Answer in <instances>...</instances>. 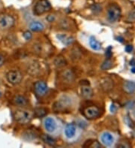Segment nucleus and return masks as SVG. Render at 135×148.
I'll return each instance as SVG.
<instances>
[{"label":"nucleus","instance_id":"nucleus-29","mask_svg":"<svg viewBox=\"0 0 135 148\" xmlns=\"http://www.w3.org/2000/svg\"><path fill=\"white\" fill-rule=\"evenodd\" d=\"M116 110V106L114 105V104H112L111 106H110V111H111V112H115Z\"/></svg>","mask_w":135,"mask_h":148},{"label":"nucleus","instance_id":"nucleus-8","mask_svg":"<svg viewBox=\"0 0 135 148\" xmlns=\"http://www.w3.org/2000/svg\"><path fill=\"white\" fill-rule=\"evenodd\" d=\"M100 141L104 146L111 147L114 143V137L110 132H104L100 136Z\"/></svg>","mask_w":135,"mask_h":148},{"label":"nucleus","instance_id":"nucleus-9","mask_svg":"<svg viewBox=\"0 0 135 148\" xmlns=\"http://www.w3.org/2000/svg\"><path fill=\"white\" fill-rule=\"evenodd\" d=\"M71 106V101L70 99L67 97H64L63 98L56 102L53 106L54 109L56 111H64L66 110L67 108Z\"/></svg>","mask_w":135,"mask_h":148},{"label":"nucleus","instance_id":"nucleus-17","mask_svg":"<svg viewBox=\"0 0 135 148\" xmlns=\"http://www.w3.org/2000/svg\"><path fill=\"white\" fill-rule=\"evenodd\" d=\"M29 29L31 31L33 32H41L42 31L44 28L43 23H41L39 21H35L32 22L30 24H29Z\"/></svg>","mask_w":135,"mask_h":148},{"label":"nucleus","instance_id":"nucleus-6","mask_svg":"<svg viewBox=\"0 0 135 148\" xmlns=\"http://www.w3.org/2000/svg\"><path fill=\"white\" fill-rule=\"evenodd\" d=\"M44 130L48 133H53L57 129V123L54 118L51 117H45L43 121Z\"/></svg>","mask_w":135,"mask_h":148},{"label":"nucleus","instance_id":"nucleus-26","mask_svg":"<svg viewBox=\"0 0 135 148\" xmlns=\"http://www.w3.org/2000/svg\"><path fill=\"white\" fill-rule=\"evenodd\" d=\"M125 50L128 53H132V51H133V47L132 45H127L125 47Z\"/></svg>","mask_w":135,"mask_h":148},{"label":"nucleus","instance_id":"nucleus-10","mask_svg":"<svg viewBox=\"0 0 135 148\" xmlns=\"http://www.w3.org/2000/svg\"><path fill=\"white\" fill-rule=\"evenodd\" d=\"M34 89L37 95L39 97H42L47 94V90H48V87L44 82L38 81L35 83Z\"/></svg>","mask_w":135,"mask_h":148},{"label":"nucleus","instance_id":"nucleus-14","mask_svg":"<svg viewBox=\"0 0 135 148\" xmlns=\"http://www.w3.org/2000/svg\"><path fill=\"white\" fill-rule=\"evenodd\" d=\"M80 91L81 95L85 99H89L93 95V90L89 85H82Z\"/></svg>","mask_w":135,"mask_h":148},{"label":"nucleus","instance_id":"nucleus-28","mask_svg":"<svg viewBox=\"0 0 135 148\" xmlns=\"http://www.w3.org/2000/svg\"><path fill=\"white\" fill-rule=\"evenodd\" d=\"M4 62H5V58H4V56L0 54V67H2L3 65Z\"/></svg>","mask_w":135,"mask_h":148},{"label":"nucleus","instance_id":"nucleus-22","mask_svg":"<svg viewBox=\"0 0 135 148\" xmlns=\"http://www.w3.org/2000/svg\"><path fill=\"white\" fill-rule=\"evenodd\" d=\"M43 141H44L45 143L48 144L49 145H55V144H56L55 140H54L52 137H51V136H44Z\"/></svg>","mask_w":135,"mask_h":148},{"label":"nucleus","instance_id":"nucleus-11","mask_svg":"<svg viewBox=\"0 0 135 148\" xmlns=\"http://www.w3.org/2000/svg\"><path fill=\"white\" fill-rule=\"evenodd\" d=\"M77 126L74 123H69L67 124L64 130V134L66 138L72 139L75 137L76 134H77Z\"/></svg>","mask_w":135,"mask_h":148},{"label":"nucleus","instance_id":"nucleus-32","mask_svg":"<svg viewBox=\"0 0 135 148\" xmlns=\"http://www.w3.org/2000/svg\"><path fill=\"white\" fill-rule=\"evenodd\" d=\"M2 97V92L0 91V97Z\"/></svg>","mask_w":135,"mask_h":148},{"label":"nucleus","instance_id":"nucleus-13","mask_svg":"<svg viewBox=\"0 0 135 148\" xmlns=\"http://www.w3.org/2000/svg\"><path fill=\"white\" fill-rule=\"evenodd\" d=\"M13 104L16 106L25 107L28 104L27 99L21 95H16L12 99Z\"/></svg>","mask_w":135,"mask_h":148},{"label":"nucleus","instance_id":"nucleus-20","mask_svg":"<svg viewBox=\"0 0 135 148\" xmlns=\"http://www.w3.org/2000/svg\"><path fill=\"white\" fill-rule=\"evenodd\" d=\"M54 64L56 65L57 67H62L67 64L66 60L62 56H59L54 60Z\"/></svg>","mask_w":135,"mask_h":148},{"label":"nucleus","instance_id":"nucleus-18","mask_svg":"<svg viewBox=\"0 0 135 148\" xmlns=\"http://www.w3.org/2000/svg\"><path fill=\"white\" fill-rule=\"evenodd\" d=\"M89 43L90 47L93 50L99 51L101 49V44L96 40V38L95 37H90L89 40Z\"/></svg>","mask_w":135,"mask_h":148},{"label":"nucleus","instance_id":"nucleus-21","mask_svg":"<svg viewBox=\"0 0 135 148\" xmlns=\"http://www.w3.org/2000/svg\"><path fill=\"white\" fill-rule=\"evenodd\" d=\"M112 66H113V63H112L110 59H107L102 63L101 68L102 69L103 71H107V70L111 68Z\"/></svg>","mask_w":135,"mask_h":148},{"label":"nucleus","instance_id":"nucleus-23","mask_svg":"<svg viewBox=\"0 0 135 148\" xmlns=\"http://www.w3.org/2000/svg\"><path fill=\"white\" fill-rule=\"evenodd\" d=\"M128 20L129 22L135 21V9H133L129 13L128 16Z\"/></svg>","mask_w":135,"mask_h":148},{"label":"nucleus","instance_id":"nucleus-30","mask_svg":"<svg viewBox=\"0 0 135 148\" xmlns=\"http://www.w3.org/2000/svg\"><path fill=\"white\" fill-rule=\"evenodd\" d=\"M80 85H89V82L88 81L83 80V81H80Z\"/></svg>","mask_w":135,"mask_h":148},{"label":"nucleus","instance_id":"nucleus-3","mask_svg":"<svg viewBox=\"0 0 135 148\" xmlns=\"http://www.w3.org/2000/svg\"><path fill=\"white\" fill-rule=\"evenodd\" d=\"M15 23V20L11 15L3 14L0 15V29L8 30L12 28Z\"/></svg>","mask_w":135,"mask_h":148},{"label":"nucleus","instance_id":"nucleus-19","mask_svg":"<svg viewBox=\"0 0 135 148\" xmlns=\"http://www.w3.org/2000/svg\"><path fill=\"white\" fill-rule=\"evenodd\" d=\"M123 89L126 93L132 94L135 90V82L132 81L125 82L123 85Z\"/></svg>","mask_w":135,"mask_h":148},{"label":"nucleus","instance_id":"nucleus-4","mask_svg":"<svg viewBox=\"0 0 135 148\" xmlns=\"http://www.w3.org/2000/svg\"><path fill=\"white\" fill-rule=\"evenodd\" d=\"M51 9V5L47 0H39L34 7V14L35 15H42Z\"/></svg>","mask_w":135,"mask_h":148},{"label":"nucleus","instance_id":"nucleus-15","mask_svg":"<svg viewBox=\"0 0 135 148\" xmlns=\"http://www.w3.org/2000/svg\"><path fill=\"white\" fill-rule=\"evenodd\" d=\"M62 78L63 81L65 82H72L74 81V74L73 73L71 70H66V71H64L62 73Z\"/></svg>","mask_w":135,"mask_h":148},{"label":"nucleus","instance_id":"nucleus-1","mask_svg":"<svg viewBox=\"0 0 135 148\" xmlns=\"http://www.w3.org/2000/svg\"><path fill=\"white\" fill-rule=\"evenodd\" d=\"M15 121L20 124H26L31 121L33 116L30 112L26 110H17L14 113Z\"/></svg>","mask_w":135,"mask_h":148},{"label":"nucleus","instance_id":"nucleus-25","mask_svg":"<svg viewBox=\"0 0 135 148\" xmlns=\"http://www.w3.org/2000/svg\"><path fill=\"white\" fill-rule=\"evenodd\" d=\"M43 111H45L44 108H37V109L35 110V114H37L38 117H42V116H44L45 114H46V113H44V112L42 113Z\"/></svg>","mask_w":135,"mask_h":148},{"label":"nucleus","instance_id":"nucleus-12","mask_svg":"<svg viewBox=\"0 0 135 148\" xmlns=\"http://www.w3.org/2000/svg\"><path fill=\"white\" fill-rule=\"evenodd\" d=\"M100 86L105 91H109L114 88V81L110 78H103L100 81Z\"/></svg>","mask_w":135,"mask_h":148},{"label":"nucleus","instance_id":"nucleus-31","mask_svg":"<svg viewBox=\"0 0 135 148\" xmlns=\"http://www.w3.org/2000/svg\"><path fill=\"white\" fill-rule=\"evenodd\" d=\"M132 73H135V68H132Z\"/></svg>","mask_w":135,"mask_h":148},{"label":"nucleus","instance_id":"nucleus-33","mask_svg":"<svg viewBox=\"0 0 135 148\" xmlns=\"http://www.w3.org/2000/svg\"><path fill=\"white\" fill-rule=\"evenodd\" d=\"M134 136H135V130H134Z\"/></svg>","mask_w":135,"mask_h":148},{"label":"nucleus","instance_id":"nucleus-2","mask_svg":"<svg viewBox=\"0 0 135 148\" xmlns=\"http://www.w3.org/2000/svg\"><path fill=\"white\" fill-rule=\"evenodd\" d=\"M120 16L121 10L119 6L115 4H112L108 7L107 11V17L109 21L111 23H114L119 20Z\"/></svg>","mask_w":135,"mask_h":148},{"label":"nucleus","instance_id":"nucleus-5","mask_svg":"<svg viewBox=\"0 0 135 148\" xmlns=\"http://www.w3.org/2000/svg\"><path fill=\"white\" fill-rule=\"evenodd\" d=\"M6 79L10 84L17 85L21 82L23 79V75L19 71H11L6 75Z\"/></svg>","mask_w":135,"mask_h":148},{"label":"nucleus","instance_id":"nucleus-16","mask_svg":"<svg viewBox=\"0 0 135 148\" xmlns=\"http://www.w3.org/2000/svg\"><path fill=\"white\" fill-rule=\"evenodd\" d=\"M56 37L65 46L70 45L74 41V38L71 36H68L66 34H57Z\"/></svg>","mask_w":135,"mask_h":148},{"label":"nucleus","instance_id":"nucleus-27","mask_svg":"<svg viewBox=\"0 0 135 148\" xmlns=\"http://www.w3.org/2000/svg\"><path fill=\"white\" fill-rule=\"evenodd\" d=\"M101 8L100 7V6L98 5H93V7H92V10L93 11H98V12H99V11H101Z\"/></svg>","mask_w":135,"mask_h":148},{"label":"nucleus","instance_id":"nucleus-24","mask_svg":"<svg viewBox=\"0 0 135 148\" xmlns=\"http://www.w3.org/2000/svg\"><path fill=\"white\" fill-rule=\"evenodd\" d=\"M32 37H33V34H32V33H31L30 32L26 31L24 33V38H25L26 40H30L31 38H32Z\"/></svg>","mask_w":135,"mask_h":148},{"label":"nucleus","instance_id":"nucleus-7","mask_svg":"<svg viewBox=\"0 0 135 148\" xmlns=\"http://www.w3.org/2000/svg\"><path fill=\"white\" fill-rule=\"evenodd\" d=\"M83 114L87 119H95L100 115V109L96 106H89L83 111Z\"/></svg>","mask_w":135,"mask_h":148}]
</instances>
